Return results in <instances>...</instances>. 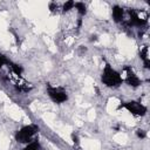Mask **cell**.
<instances>
[{"instance_id": "1", "label": "cell", "mask_w": 150, "mask_h": 150, "mask_svg": "<svg viewBox=\"0 0 150 150\" xmlns=\"http://www.w3.org/2000/svg\"><path fill=\"white\" fill-rule=\"evenodd\" d=\"M101 82L108 88H118L123 83V79L122 75L110 66V63L105 62L101 74Z\"/></svg>"}, {"instance_id": "2", "label": "cell", "mask_w": 150, "mask_h": 150, "mask_svg": "<svg viewBox=\"0 0 150 150\" xmlns=\"http://www.w3.org/2000/svg\"><path fill=\"white\" fill-rule=\"evenodd\" d=\"M39 130H40V128L35 123H30V124L23 125L15 132V141L18 143L27 144V143L32 142L35 138V136L38 135Z\"/></svg>"}, {"instance_id": "3", "label": "cell", "mask_w": 150, "mask_h": 150, "mask_svg": "<svg viewBox=\"0 0 150 150\" xmlns=\"http://www.w3.org/2000/svg\"><path fill=\"white\" fill-rule=\"evenodd\" d=\"M121 108L125 109L127 111H129L131 115H134L136 117H143L148 112V108L138 101H128V102L121 103L118 109H121Z\"/></svg>"}, {"instance_id": "4", "label": "cell", "mask_w": 150, "mask_h": 150, "mask_svg": "<svg viewBox=\"0 0 150 150\" xmlns=\"http://www.w3.org/2000/svg\"><path fill=\"white\" fill-rule=\"evenodd\" d=\"M46 91H47V95L48 97L54 102V103H57V104H61L63 102H66L68 100V94L67 91L61 88V87H53L50 84H47L46 87Z\"/></svg>"}, {"instance_id": "5", "label": "cell", "mask_w": 150, "mask_h": 150, "mask_svg": "<svg viewBox=\"0 0 150 150\" xmlns=\"http://www.w3.org/2000/svg\"><path fill=\"white\" fill-rule=\"evenodd\" d=\"M123 82H125L128 86L132 87V88H137L142 84V80L138 77V75L134 71V69L130 66H125L123 68Z\"/></svg>"}, {"instance_id": "6", "label": "cell", "mask_w": 150, "mask_h": 150, "mask_svg": "<svg viewBox=\"0 0 150 150\" xmlns=\"http://www.w3.org/2000/svg\"><path fill=\"white\" fill-rule=\"evenodd\" d=\"M129 14H130V19H129V25L130 26H132V27H143L148 23V15L142 16L135 9H130Z\"/></svg>"}, {"instance_id": "7", "label": "cell", "mask_w": 150, "mask_h": 150, "mask_svg": "<svg viewBox=\"0 0 150 150\" xmlns=\"http://www.w3.org/2000/svg\"><path fill=\"white\" fill-rule=\"evenodd\" d=\"M139 57L143 62V66L149 69L150 68V57H149V48L148 46H142L139 48Z\"/></svg>"}, {"instance_id": "8", "label": "cell", "mask_w": 150, "mask_h": 150, "mask_svg": "<svg viewBox=\"0 0 150 150\" xmlns=\"http://www.w3.org/2000/svg\"><path fill=\"white\" fill-rule=\"evenodd\" d=\"M111 15H112V20L115 22H122L123 21V16H124V9L121 6L115 5V6H112Z\"/></svg>"}, {"instance_id": "9", "label": "cell", "mask_w": 150, "mask_h": 150, "mask_svg": "<svg viewBox=\"0 0 150 150\" xmlns=\"http://www.w3.org/2000/svg\"><path fill=\"white\" fill-rule=\"evenodd\" d=\"M21 150H42V146H41L39 139L38 138H34L32 142L27 143Z\"/></svg>"}, {"instance_id": "10", "label": "cell", "mask_w": 150, "mask_h": 150, "mask_svg": "<svg viewBox=\"0 0 150 150\" xmlns=\"http://www.w3.org/2000/svg\"><path fill=\"white\" fill-rule=\"evenodd\" d=\"M74 8L77 11V13H79L81 16H83V15L87 14V6H86L84 2H75Z\"/></svg>"}, {"instance_id": "11", "label": "cell", "mask_w": 150, "mask_h": 150, "mask_svg": "<svg viewBox=\"0 0 150 150\" xmlns=\"http://www.w3.org/2000/svg\"><path fill=\"white\" fill-rule=\"evenodd\" d=\"M8 66H11V69H12V71L15 74V75H21L22 74V71H23V68L20 66V64H18V63H14V62H9L8 63Z\"/></svg>"}, {"instance_id": "12", "label": "cell", "mask_w": 150, "mask_h": 150, "mask_svg": "<svg viewBox=\"0 0 150 150\" xmlns=\"http://www.w3.org/2000/svg\"><path fill=\"white\" fill-rule=\"evenodd\" d=\"M74 6H75V1L69 0V1H67V2H64V4H63L62 11H63L64 13H66V12H69L70 9H73V8H74Z\"/></svg>"}, {"instance_id": "13", "label": "cell", "mask_w": 150, "mask_h": 150, "mask_svg": "<svg viewBox=\"0 0 150 150\" xmlns=\"http://www.w3.org/2000/svg\"><path fill=\"white\" fill-rule=\"evenodd\" d=\"M9 62H11V60L7 56H5L4 54H0V68L2 66H5V64H8Z\"/></svg>"}, {"instance_id": "14", "label": "cell", "mask_w": 150, "mask_h": 150, "mask_svg": "<svg viewBox=\"0 0 150 150\" xmlns=\"http://www.w3.org/2000/svg\"><path fill=\"white\" fill-rule=\"evenodd\" d=\"M136 136L141 139H144L146 137V131H144L142 129H138V130H136Z\"/></svg>"}, {"instance_id": "15", "label": "cell", "mask_w": 150, "mask_h": 150, "mask_svg": "<svg viewBox=\"0 0 150 150\" xmlns=\"http://www.w3.org/2000/svg\"><path fill=\"white\" fill-rule=\"evenodd\" d=\"M71 139H73V142H74V143L79 144V137H77V135H75V134H71Z\"/></svg>"}]
</instances>
